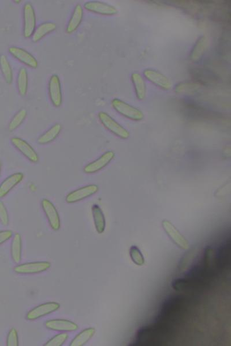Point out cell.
Segmentation results:
<instances>
[{"label":"cell","mask_w":231,"mask_h":346,"mask_svg":"<svg viewBox=\"0 0 231 346\" xmlns=\"http://www.w3.org/2000/svg\"><path fill=\"white\" fill-rule=\"evenodd\" d=\"M187 304V298L182 296L168 298L162 304L155 323L171 328V325L185 310Z\"/></svg>","instance_id":"6da1fadb"},{"label":"cell","mask_w":231,"mask_h":346,"mask_svg":"<svg viewBox=\"0 0 231 346\" xmlns=\"http://www.w3.org/2000/svg\"><path fill=\"white\" fill-rule=\"evenodd\" d=\"M172 333L171 328L155 323L153 325L139 329L137 332L135 340L131 345L162 344L169 338Z\"/></svg>","instance_id":"7a4b0ae2"},{"label":"cell","mask_w":231,"mask_h":346,"mask_svg":"<svg viewBox=\"0 0 231 346\" xmlns=\"http://www.w3.org/2000/svg\"><path fill=\"white\" fill-rule=\"evenodd\" d=\"M111 105L118 113L132 121H139L144 118L142 111L118 98H114L111 102Z\"/></svg>","instance_id":"3957f363"},{"label":"cell","mask_w":231,"mask_h":346,"mask_svg":"<svg viewBox=\"0 0 231 346\" xmlns=\"http://www.w3.org/2000/svg\"><path fill=\"white\" fill-rule=\"evenodd\" d=\"M208 284V281L185 275L173 280L172 287L179 292L195 291L206 288Z\"/></svg>","instance_id":"277c9868"},{"label":"cell","mask_w":231,"mask_h":346,"mask_svg":"<svg viewBox=\"0 0 231 346\" xmlns=\"http://www.w3.org/2000/svg\"><path fill=\"white\" fill-rule=\"evenodd\" d=\"M102 124L111 133L122 139L129 138L130 133L125 128L104 112H100L98 115Z\"/></svg>","instance_id":"5b68a950"},{"label":"cell","mask_w":231,"mask_h":346,"mask_svg":"<svg viewBox=\"0 0 231 346\" xmlns=\"http://www.w3.org/2000/svg\"><path fill=\"white\" fill-rule=\"evenodd\" d=\"M23 35L25 38H31L35 31L36 16L35 11L30 3H25L23 8Z\"/></svg>","instance_id":"8992f818"},{"label":"cell","mask_w":231,"mask_h":346,"mask_svg":"<svg viewBox=\"0 0 231 346\" xmlns=\"http://www.w3.org/2000/svg\"><path fill=\"white\" fill-rule=\"evenodd\" d=\"M162 226L165 232L175 244L183 249H189V242L170 221L164 220L162 222Z\"/></svg>","instance_id":"52a82bcc"},{"label":"cell","mask_w":231,"mask_h":346,"mask_svg":"<svg viewBox=\"0 0 231 346\" xmlns=\"http://www.w3.org/2000/svg\"><path fill=\"white\" fill-rule=\"evenodd\" d=\"M99 187L97 185L92 184L84 186L78 190L70 192L66 198V202L68 204L79 202L85 199L91 197L97 193Z\"/></svg>","instance_id":"ba28073f"},{"label":"cell","mask_w":231,"mask_h":346,"mask_svg":"<svg viewBox=\"0 0 231 346\" xmlns=\"http://www.w3.org/2000/svg\"><path fill=\"white\" fill-rule=\"evenodd\" d=\"M41 206L51 228L54 231L60 230L61 227V218L54 204L48 199H44L41 201Z\"/></svg>","instance_id":"9c48e42d"},{"label":"cell","mask_w":231,"mask_h":346,"mask_svg":"<svg viewBox=\"0 0 231 346\" xmlns=\"http://www.w3.org/2000/svg\"><path fill=\"white\" fill-rule=\"evenodd\" d=\"M143 73L145 78L150 82L164 90H169L172 87V83L170 80L159 71L148 68L143 71Z\"/></svg>","instance_id":"30bf717a"},{"label":"cell","mask_w":231,"mask_h":346,"mask_svg":"<svg viewBox=\"0 0 231 346\" xmlns=\"http://www.w3.org/2000/svg\"><path fill=\"white\" fill-rule=\"evenodd\" d=\"M61 307V305L57 302H50L38 305L30 310L26 315V319L30 321L44 317L57 311Z\"/></svg>","instance_id":"8fae6325"},{"label":"cell","mask_w":231,"mask_h":346,"mask_svg":"<svg viewBox=\"0 0 231 346\" xmlns=\"http://www.w3.org/2000/svg\"><path fill=\"white\" fill-rule=\"evenodd\" d=\"M50 266V263L48 262L28 263L18 265L14 270L18 274L32 275L46 271Z\"/></svg>","instance_id":"7c38bea8"},{"label":"cell","mask_w":231,"mask_h":346,"mask_svg":"<svg viewBox=\"0 0 231 346\" xmlns=\"http://www.w3.org/2000/svg\"><path fill=\"white\" fill-rule=\"evenodd\" d=\"M114 156L115 153L114 152L111 151L106 152L95 161L85 166L83 168L84 173L91 174L100 172V170L105 168L107 165L110 164V162L113 160Z\"/></svg>","instance_id":"4fadbf2b"},{"label":"cell","mask_w":231,"mask_h":346,"mask_svg":"<svg viewBox=\"0 0 231 346\" xmlns=\"http://www.w3.org/2000/svg\"><path fill=\"white\" fill-rule=\"evenodd\" d=\"M11 143L14 147L24 156L27 159L36 164L39 161V156L34 148L30 145L26 141L19 138H12L11 140Z\"/></svg>","instance_id":"5bb4252c"},{"label":"cell","mask_w":231,"mask_h":346,"mask_svg":"<svg viewBox=\"0 0 231 346\" xmlns=\"http://www.w3.org/2000/svg\"><path fill=\"white\" fill-rule=\"evenodd\" d=\"M49 95L52 104L56 108L61 106L63 102V96L61 80L58 75L51 76L49 82Z\"/></svg>","instance_id":"9a60e30c"},{"label":"cell","mask_w":231,"mask_h":346,"mask_svg":"<svg viewBox=\"0 0 231 346\" xmlns=\"http://www.w3.org/2000/svg\"><path fill=\"white\" fill-rule=\"evenodd\" d=\"M85 10L105 16H112L118 14L117 8L108 4L100 2H88L84 4Z\"/></svg>","instance_id":"2e32d148"},{"label":"cell","mask_w":231,"mask_h":346,"mask_svg":"<svg viewBox=\"0 0 231 346\" xmlns=\"http://www.w3.org/2000/svg\"><path fill=\"white\" fill-rule=\"evenodd\" d=\"M9 52L16 59L29 67L36 69L38 63L35 57L27 51L18 47L12 46L9 48Z\"/></svg>","instance_id":"e0dca14e"},{"label":"cell","mask_w":231,"mask_h":346,"mask_svg":"<svg viewBox=\"0 0 231 346\" xmlns=\"http://www.w3.org/2000/svg\"><path fill=\"white\" fill-rule=\"evenodd\" d=\"M45 327L50 330L57 332H73L79 328L76 323L64 319L48 320L45 323Z\"/></svg>","instance_id":"ac0fdd59"},{"label":"cell","mask_w":231,"mask_h":346,"mask_svg":"<svg viewBox=\"0 0 231 346\" xmlns=\"http://www.w3.org/2000/svg\"><path fill=\"white\" fill-rule=\"evenodd\" d=\"M23 178L24 174L22 173H16L4 179L0 185V199L6 197Z\"/></svg>","instance_id":"d6986e66"},{"label":"cell","mask_w":231,"mask_h":346,"mask_svg":"<svg viewBox=\"0 0 231 346\" xmlns=\"http://www.w3.org/2000/svg\"><path fill=\"white\" fill-rule=\"evenodd\" d=\"M230 242L225 243L218 249L215 254V266L219 270L224 269L229 261Z\"/></svg>","instance_id":"ffe728a7"},{"label":"cell","mask_w":231,"mask_h":346,"mask_svg":"<svg viewBox=\"0 0 231 346\" xmlns=\"http://www.w3.org/2000/svg\"><path fill=\"white\" fill-rule=\"evenodd\" d=\"M131 78L137 99L140 101L144 100L147 96V88L143 77L138 72H134L132 74Z\"/></svg>","instance_id":"44dd1931"},{"label":"cell","mask_w":231,"mask_h":346,"mask_svg":"<svg viewBox=\"0 0 231 346\" xmlns=\"http://www.w3.org/2000/svg\"><path fill=\"white\" fill-rule=\"evenodd\" d=\"M83 17V8L80 4H77L67 24L66 32L68 34H71L75 32L82 23Z\"/></svg>","instance_id":"7402d4cb"},{"label":"cell","mask_w":231,"mask_h":346,"mask_svg":"<svg viewBox=\"0 0 231 346\" xmlns=\"http://www.w3.org/2000/svg\"><path fill=\"white\" fill-rule=\"evenodd\" d=\"M62 130V125L61 123H55L51 127L49 130L47 131L44 134H42L38 139V144L41 145L48 144L53 142L58 136L61 134Z\"/></svg>","instance_id":"603a6c76"},{"label":"cell","mask_w":231,"mask_h":346,"mask_svg":"<svg viewBox=\"0 0 231 346\" xmlns=\"http://www.w3.org/2000/svg\"><path fill=\"white\" fill-rule=\"evenodd\" d=\"M56 28V24L53 22H45L40 24L33 34V41L37 42L40 41L48 34L54 31Z\"/></svg>","instance_id":"cb8c5ba5"},{"label":"cell","mask_w":231,"mask_h":346,"mask_svg":"<svg viewBox=\"0 0 231 346\" xmlns=\"http://www.w3.org/2000/svg\"><path fill=\"white\" fill-rule=\"evenodd\" d=\"M94 222L97 232L103 233L106 227V221L103 212L97 204H94L92 208Z\"/></svg>","instance_id":"d4e9b609"},{"label":"cell","mask_w":231,"mask_h":346,"mask_svg":"<svg viewBox=\"0 0 231 346\" xmlns=\"http://www.w3.org/2000/svg\"><path fill=\"white\" fill-rule=\"evenodd\" d=\"M21 252H22V240L19 233H16L11 243V257L14 263L18 264L21 260Z\"/></svg>","instance_id":"484cf974"},{"label":"cell","mask_w":231,"mask_h":346,"mask_svg":"<svg viewBox=\"0 0 231 346\" xmlns=\"http://www.w3.org/2000/svg\"><path fill=\"white\" fill-rule=\"evenodd\" d=\"M96 330L94 328L85 329L77 335L70 343L71 346H82L86 344L95 334Z\"/></svg>","instance_id":"4316f807"},{"label":"cell","mask_w":231,"mask_h":346,"mask_svg":"<svg viewBox=\"0 0 231 346\" xmlns=\"http://www.w3.org/2000/svg\"><path fill=\"white\" fill-rule=\"evenodd\" d=\"M17 85L20 95L23 97L26 95L28 88V74L25 68H21L19 70Z\"/></svg>","instance_id":"83f0119b"},{"label":"cell","mask_w":231,"mask_h":346,"mask_svg":"<svg viewBox=\"0 0 231 346\" xmlns=\"http://www.w3.org/2000/svg\"><path fill=\"white\" fill-rule=\"evenodd\" d=\"M0 69L7 83L11 84L13 81V72L5 55H0Z\"/></svg>","instance_id":"f1b7e54d"},{"label":"cell","mask_w":231,"mask_h":346,"mask_svg":"<svg viewBox=\"0 0 231 346\" xmlns=\"http://www.w3.org/2000/svg\"><path fill=\"white\" fill-rule=\"evenodd\" d=\"M27 112L26 110L24 109L20 110L11 119L9 125H8V130L10 132L16 130L17 128L22 124V123L27 117Z\"/></svg>","instance_id":"f546056e"},{"label":"cell","mask_w":231,"mask_h":346,"mask_svg":"<svg viewBox=\"0 0 231 346\" xmlns=\"http://www.w3.org/2000/svg\"><path fill=\"white\" fill-rule=\"evenodd\" d=\"M207 40L204 37H200L196 42L193 49H192L191 54V58L192 59H196L199 58L201 55H202L205 48H206Z\"/></svg>","instance_id":"4dcf8cb0"},{"label":"cell","mask_w":231,"mask_h":346,"mask_svg":"<svg viewBox=\"0 0 231 346\" xmlns=\"http://www.w3.org/2000/svg\"><path fill=\"white\" fill-rule=\"evenodd\" d=\"M130 257L132 261L137 266H142L145 263L143 256L140 249L136 246H132L130 250Z\"/></svg>","instance_id":"1f68e13d"},{"label":"cell","mask_w":231,"mask_h":346,"mask_svg":"<svg viewBox=\"0 0 231 346\" xmlns=\"http://www.w3.org/2000/svg\"><path fill=\"white\" fill-rule=\"evenodd\" d=\"M68 335L67 333H61V334H57L50 339L48 342H47L45 346H61L65 343L67 340L68 339Z\"/></svg>","instance_id":"d6a6232c"},{"label":"cell","mask_w":231,"mask_h":346,"mask_svg":"<svg viewBox=\"0 0 231 346\" xmlns=\"http://www.w3.org/2000/svg\"><path fill=\"white\" fill-rule=\"evenodd\" d=\"M7 345L8 346L19 345L18 331H17L14 328L11 329L9 333H8L7 339Z\"/></svg>","instance_id":"836d02e7"},{"label":"cell","mask_w":231,"mask_h":346,"mask_svg":"<svg viewBox=\"0 0 231 346\" xmlns=\"http://www.w3.org/2000/svg\"><path fill=\"white\" fill-rule=\"evenodd\" d=\"M0 222L4 226H8L10 223L7 209L1 200H0Z\"/></svg>","instance_id":"e575fe53"},{"label":"cell","mask_w":231,"mask_h":346,"mask_svg":"<svg viewBox=\"0 0 231 346\" xmlns=\"http://www.w3.org/2000/svg\"><path fill=\"white\" fill-rule=\"evenodd\" d=\"M13 233L11 230H4L0 232V245L12 238Z\"/></svg>","instance_id":"d590c367"},{"label":"cell","mask_w":231,"mask_h":346,"mask_svg":"<svg viewBox=\"0 0 231 346\" xmlns=\"http://www.w3.org/2000/svg\"><path fill=\"white\" fill-rule=\"evenodd\" d=\"M2 168V162L1 160H0V176H1Z\"/></svg>","instance_id":"8d00e7d4"},{"label":"cell","mask_w":231,"mask_h":346,"mask_svg":"<svg viewBox=\"0 0 231 346\" xmlns=\"http://www.w3.org/2000/svg\"><path fill=\"white\" fill-rule=\"evenodd\" d=\"M14 2L16 3H20L21 2V1H20H20H15Z\"/></svg>","instance_id":"74e56055"}]
</instances>
